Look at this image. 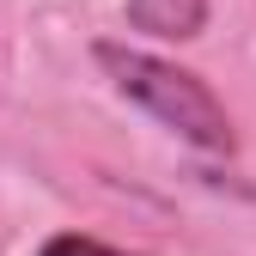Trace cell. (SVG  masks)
<instances>
[{
    "mask_svg": "<svg viewBox=\"0 0 256 256\" xmlns=\"http://www.w3.org/2000/svg\"><path fill=\"white\" fill-rule=\"evenodd\" d=\"M98 68L116 80L122 98H134L140 110H152L189 146L232 152V116H226V104H220L196 74H183L177 61H158V55L128 49V43H98Z\"/></svg>",
    "mask_w": 256,
    "mask_h": 256,
    "instance_id": "obj_1",
    "label": "cell"
},
{
    "mask_svg": "<svg viewBox=\"0 0 256 256\" xmlns=\"http://www.w3.org/2000/svg\"><path fill=\"white\" fill-rule=\"evenodd\" d=\"M128 24L146 30V37H202L208 24V0H128Z\"/></svg>",
    "mask_w": 256,
    "mask_h": 256,
    "instance_id": "obj_2",
    "label": "cell"
},
{
    "mask_svg": "<svg viewBox=\"0 0 256 256\" xmlns=\"http://www.w3.org/2000/svg\"><path fill=\"white\" fill-rule=\"evenodd\" d=\"M37 256H128V250H110V244H98V238H86V232H55Z\"/></svg>",
    "mask_w": 256,
    "mask_h": 256,
    "instance_id": "obj_3",
    "label": "cell"
}]
</instances>
